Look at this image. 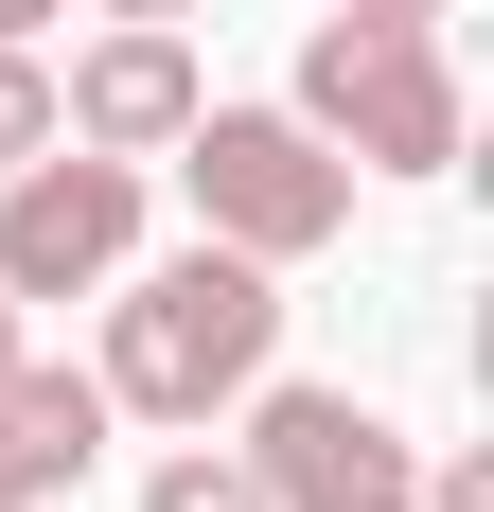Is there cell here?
Masks as SVG:
<instances>
[{"instance_id":"cell-6","label":"cell","mask_w":494,"mask_h":512,"mask_svg":"<svg viewBox=\"0 0 494 512\" xmlns=\"http://www.w3.org/2000/svg\"><path fill=\"white\" fill-rule=\"evenodd\" d=\"M212 106V71H195V36L177 18H106L71 71H53V142H106V159H159L177 124Z\"/></svg>"},{"instance_id":"cell-9","label":"cell","mask_w":494,"mask_h":512,"mask_svg":"<svg viewBox=\"0 0 494 512\" xmlns=\"http://www.w3.org/2000/svg\"><path fill=\"white\" fill-rule=\"evenodd\" d=\"M36 142H53V53H36V36H0V177H18Z\"/></svg>"},{"instance_id":"cell-2","label":"cell","mask_w":494,"mask_h":512,"mask_svg":"<svg viewBox=\"0 0 494 512\" xmlns=\"http://www.w3.org/2000/svg\"><path fill=\"white\" fill-rule=\"evenodd\" d=\"M300 124L353 159V177H459V142H477V106H459V53L442 18H318L300 36Z\"/></svg>"},{"instance_id":"cell-4","label":"cell","mask_w":494,"mask_h":512,"mask_svg":"<svg viewBox=\"0 0 494 512\" xmlns=\"http://www.w3.org/2000/svg\"><path fill=\"white\" fill-rule=\"evenodd\" d=\"M142 177L159 159L36 142L18 177H0V301H89L106 265H142Z\"/></svg>"},{"instance_id":"cell-5","label":"cell","mask_w":494,"mask_h":512,"mask_svg":"<svg viewBox=\"0 0 494 512\" xmlns=\"http://www.w3.org/2000/svg\"><path fill=\"white\" fill-rule=\"evenodd\" d=\"M247 477H265V512H406V477H424V442H406L389 407H353V389H300V371H265L247 389Z\"/></svg>"},{"instance_id":"cell-8","label":"cell","mask_w":494,"mask_h":512,"mask_svg":"<svg viewBox=\"0 0 494 512\" xmlns=\"http://www.w3.org/2000/svg\"><path fill=\"white\" fill-rule=\"evenodd\" d=\"M142 512H265V477H247L212 424H177V442L142 460Z\"/></svg>"},{"instance_id":"cell-3","label":"cell","mask_w":494,"mask_h":512,"mask_svg":"<svg viewBox=\"0 0 494 512\" xmlns=\"http://www.w3.org/2000/svg\"><path fill=\"white\" fill-rule=\"evenodd\" d=\"M177 195H195V230L212 248H247V265H318L353 230V159L300 124V106H195L177 124Z\"/></svg>"},{"instance_id":"cell-12","label":"cell","mask_w":494,"mask_h":512,"mask_svg":"<svg viewBox=\"0 0 494 512\" xmlns=\"http://www.w3.org/2000/svg\"><path fill=\"white\" fill-rule=\"evenodd\" d=\"M336 18H459V0H336Z\"/></svg>"},{"instance_id":"cell-13","label":"cell","mask_w":494,"mask_h":512,"mask_svg":"<svg viewBox=\"0 0 494 512\" xmlns=\"http://www.w3.org/2000/svg\"><path fill=\"white\" fill-rule=\"evenodd\" d=\"M0 371H18V301H0Z\"/></svg>"},{"instance_id":"cell-7","label":"cell","mask_w":494,"mask_h":512,"mask_svg":"<svg viewBox=\"0 0 494 512\" xmlns=\"http://www.w3.org/2000/svg\"><path fill=\"white\" fill-rule=\"evenodd\" d=\"M89 460H106V389L71 354H18L0 371V512H53Z\"/></svg>"},{"instance_id":"cell-1","label":"cell","mask_w":494,"mask_h":512,"mask_svg":"<svg viewBox=\"0 0 494 512\" xmlns=\"http://www.w3.org/2000/svg\"><path fill=\"white\" fill-rule=\"evenodd\" d=\"M89 301H106V354H89L106 424H230L283 371V265L212 248V230L177 265H106Z\"/></svg>"},{"instance_id":"cell-11","label":"cell","mask_w":494,"mask_h":512,"mask_svg":"<svg viewBox=\"0 0 494 512\" xmlns=\"http://www.w3.org/2000/svg\"><path fill=\"white\" fill-rule=\"evenodd\" d=\"M71 18H195V0H71Z\"/></svg>"},{"instance_id":"cell-10","label":"cell","mask_w":494,"mask_h":512,"mask_svg":"<svg viewBox=\"0 0 494 512\" xmlns=\"http://www.w3.org/2000/svg\"><path fill=\"white\" fill-rule=\"evenodd\" d=\"M53 18H71V0H0V36H53Z\"/></svg>"}]
</instances>
